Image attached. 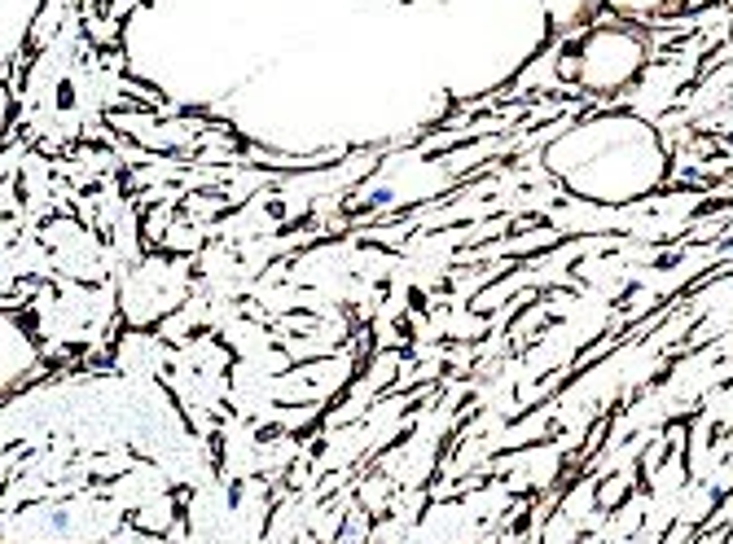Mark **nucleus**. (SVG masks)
<instances>
[{"label": "nucleus", "mask_w": 733, "mask_h": 544, "mask_svg": "<svg viewBox=\"0 0 733 544\" xmlns=\"http://www.w3.org/2000/svg\"><path fill=\"white\" fill-rule=\"evenodd\" d=\"M580 84L593 92H615L623 84H633L646 66V36L633 23H610L593 31L580 49Z\"/></svg>", "instance_id": "f257e3e1"}]
</instances>
